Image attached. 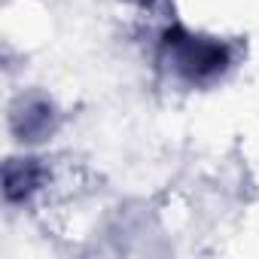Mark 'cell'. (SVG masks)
Segmentation results:
<instances>
[{
    "label": "cell",
    "instance_id": "1",
    "mask_svg": "<svg viewBox=\"0 0 259 259\" xmlns=\"http://www.w3.org/2000/svg\"><path fill=\"white\" fill-rule=\"evenodd\" d=\"M162 61L189 85H207L226 73L232 64V52L220 40L192 37L180 28L168 31L162 40Z\"/></svg>",
    "mask_w": 259,
    "mask_h": 259
},
{
    "label": "cell",
    "instance_id": "2",
    "mask_svg": "<svg viewBox=\"0 0 259 259\" xmlns=\"http://www.w3.org/2000/svg\"><path fill=\"white\" fill-rule=\"evenodd\" d=\"M55 125V110L46 98H28L13 110V132L19 141H43Z\"/></svg>",
    "mask_w": 259,
    "mask_h": 259
},
{
    "label": "cell",
    "instance_id": "3",
    "mask_svg": "<svg viewBox=\"0 0 259 259\" xmlns=\"http://www.w3.org/2000/svg\"><path fill=\"white\" fill-rule=\"evenodd\" d=\"M43 180V168L37 165V159H16L7 165V198L19 201L28 198Z\"/></svg>",
    "mask_w": 259,
    "mask_h": 259
}]
</instances>
